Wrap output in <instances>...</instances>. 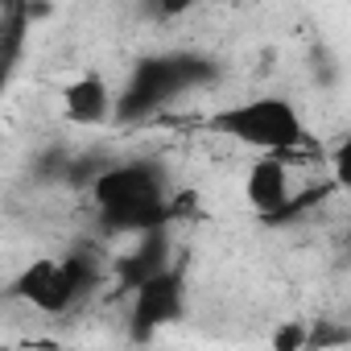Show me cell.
I'll list each match as a JSON object with an SVG mask.
<instances>
[{
	"label": "cell",
	"instance_id": "4fadbf2b",
	"mask_svg": "<svg viewBox=\"0 0 351 351\" xmlns=\"http://www.w3.org/2000/svg\"><path fill=\"white\" fill-rule=\"evenodd\" d=\"M347 244H351V232H347Z\"/></svg>",
	"mask_w": 351,
	"mask_h": 351
},
{
	"label": "cell",
	"instance_id": "ba28073f",
	"mask_svg": "<svg viewBox=\"0 0 351 351\" xmlns=\"http://www.w3.org/2000/svg\"><path fill=\"white\" fill-rule=\"evenodd\" d=\"M116 99H120V95H112L108 79H104L99 71H87V75H79L75 83H66V91H62V112H66V120L91 128V124L116 120Z\"/></svg>",
	"mask_w": 351,
	"mask_h": 351
},
{
	"label": "cell",
	"instance_id": "3957f363",
	"mask_svg": "<svg viewBox=\"0 0 351 351\" xmlns=\"http://www.w3.org/2000/svg\"><path fill=\"white\" fill-rule=\"evenodd\" d=\"M211 132L219 136H232L240 145H252V149H265V153H314V136L306 132L298 108L281 95H256V99H244V104H232L223 112L211 116Z\"/></svg>",
	"mask_w": 351,
	"mask_h": 351
},
{
	"label": "cell",
	"instance_id": "30bf717a",
	"mask_svg": "<svg viewBox=\"0 0 351 351\" xmlns=\"http://www.w3.org/2000/svg\"><path fill=\"white\" fill-rule=\"evenodd\" d=\"M273 347H277V351H298V347H310V330H306V322L289 318L285 326H277V330H273Z\"/></svg>",
	"mask_w": 351,
	"mask_h": 351
},
{
	"label": "cell",
	"instance_id": "7a4b0ae2",
	"mask_svg": "<svg viewBox=\"0 0 351 351\" xmlns=\"http://www.w3.org/2000/svg\"><path fill=\"white\" fill-rule=\"evenodd\" d=\"M215 75H219L215 62H207L203 54H149L132 66L128 83L120 87L116 120L120 124L145 120V116L161 112L169 99H178L182 91H191L199 83H211Z\"/></svg>",
	"mask_w": 351,
	"mask_h": 351
},
{
	"label": "cell",
	"instance_id": "6da1fadb",
	"mask_svg": "<svg viewBox=\"0 0 351 351\" xmlns=\"http://www.w3.org/2000/svg\"><path fill=\"white\" fill-rule=\"evenodd\" d=\"M91 191V203L99 211V223L104 232H149V228H169L173 223V191H169V178L165 169L149 157H136V161H116V165H104L99 178L87 186Z\"/></svg>",
	"mask_w": 351,
	"mask_h": 351
},
{
	"label": "cell",
	"instance_id": "5b68a950",
	"mask_svg": "<svg viewBox=\"0 0 351 351\" xmlns=\"http://www.w3.org/2000/svg\"><path fill=\"white\" fill-rule=\"evenodd\" d=\"M182 310H186V273H182V265H169L165 273H157L132 289L128 330L136 343H149L165 322H178Z\"/></svg>",
	"mask_w": 351,
	"mask_h": 351
},
{
	"label": "cell",
	"instance_id": "52a82bcc",
	"mask_svg": "<svg viewBox=\"0 0 351 351\" xmlns=\"http://www.w3.org/2000/svg\"><path fill=\"white\" fill-rule=\"evenodd\" d=\"M244 195H248V203L261 219H273L293 199V178H289V165H285L281 153H265V157L252 161L248 178H244Z\"/></svg>",
	"mask_w": 351,
	"mask_h": 351
},
{
	"label": "cell",
	"instance_id": "7c38bea8",
	"mask_svg": "<svg viewBox=\"0 0 351 351\" xmlns=\"http://www.w3.org/2000/svg\"><path fill=\"white\" fill-rule=\"evenodd\" d=\"M199 5V0H149V9L161 17V21H173V17H182Z\"/></svg>",
	"mask_w": 351,
	"mask_h": 351
},
{
	"label": "cell",
	"instance_id": "8fae6325",
	"mask_svg": "<svg viewBox=\"0 0 351 351\" xmlns=\"http://www.w3.org/2000/svg\"><path fill=\"white\" fill-rule=\"evenodd\" d=\"M330 178H335L343 191H351V136L339 141L335 153H330Z\"/></svg>",
	"mask_w": 351,
	"mask_h": 351
},
{
	"label": "cell",
	"instance_id": "8992f818",
	"mask_svg": "<svg viewBox=\"0 0 351 351\" xmlns=\"http://www.w3.org/2000/svg\"><path fill=\"white\" fill-rule=\"evenodd\" d=\"M169 265H173V256H169V236H165V228H149V232H136V244H132L128 252L116 256L112 277H116V285H120L124 293H132L136 285H145L149 277L165 273Z\"/></svg>",
	"mask_w": 351,
	"mask_h": 351
},
{
	"label": "cell",
	"instance_id": "277c9868",
	"mask_svg": "<svg viewBox=\"0 0 351 351\" xmlns=\"http://www.w3.org/2000/svg\"><path fill=\"white\" fill-rule=\"evenodd\" d=\"M99 285V261L91 252H66V261L42 256L25 265V273L13 285V298H25L42 314H66Z\"/></svg>",
	"mask_w": 351,
	"mask_h": 351
},
{
	"label": "cell",
	"instance_id": "9c48e42d",
	"mask_svg": "<svg viewBox=\"0 0 351 351\" xmlns=\"http://www.w3.org/2000/svg\"><path fill=\"white\" fill-rule=\"evenodd\" d=\"M34 25L29 17V0H5V71L13 75L17 58H21V42H25V29Z\"/></svg>",
	"mask_w": 351,
	"mask_h": 351
}]
</instances>
